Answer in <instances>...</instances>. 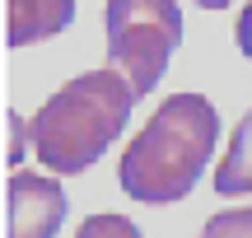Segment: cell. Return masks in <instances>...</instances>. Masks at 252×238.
Listing matches in <instances>:
<instances>
[{
	"label": "cell",
	"mask_w": 252,
	"mask_h": 238,
	"mask_svg": "<svg viewBox=\"0 0 252 238\" xmlns=\"http://www.w3.org/2000/svg\"><path fill=\"white\" fill-rule=\"evenodd\" d=\"M75 238H140V229H135L126 215H89V220L75 229Z\"/></svg>",
	"instance_id": "obj_8"
},
{
	"label": "cell",
	"mask_w": 252,
	"mask_h": 238,
	"mask_svg": "<svg viewBox=\"0 0 252 238\" xmlns=\"http://www.w3.org/2000/svg\"><path fill=\"white\" fill-rule=\"evenodd\" d=\"M65 192L56 178L9 173L5 182V238H56L65 220Z\"/></svg>",
	"instance_id": "obj_4"
},
{
	"label": "cell",
	"mask_w": 252,
	"mask_h": 238,
	"mask_svg": "<svg viewBox=\"0 0 252 238\" xmlns=\"http://www.w3.org/2000/svg\"><path fill=\"white\" fill-rule=\"evenodd\" d=\"M9 121V164H19V136H24V121H19V112H5Z\"/></svg>",
	"instance_id": "obj_10"
},
{
	"label": "cell",
	"mask_w": 252,
	"mask_h": 238,
	"mask_svg": "<svg viewBox=\"0 0 252 238\" xmlns=\"http://www.w3.org/2000/svg\"><path fill=\"white\" fill-rule=\"evenodd\" d=\"M215 192L220 196H252V108L234 126L229 154H224V164L215 168Z\"/></svg>",
	"instance_id": "obj_6"
},
{
	"label": "cell",
	"mask_w": 252,
	"mask_h": 238,
	"mask_svg": "<svg viewBox=\"0 0 252 238\" xmlns=\"http://www.w3.org/2000/svg\"><path fill=\"white\" fill-rule=\"evenodd\" d=\"M220 140V112L206 93H173L126 145L117 182L131 201L173 206L201 182Z\"/></svg>",
	"instance_id": "obj_1"
},
{
	"label": "cell",
	"mask_w": 252,
	"mask_h": 238,
	"mask_svg": "<svg viewBox=\"0 0 252 238\" xmlns=\"http://www.w3.org/2000/svg\"><path fill=\"white\" fill-rule=\"evenodd\" d=\"M234 37H238V52L252 61V0L243 5V14H238V24H234Z\"/></svg>",
	"instance_id": "obj_9"
},
{
	"label": "cell",
	"mask_w": 252,
	"mask_h": 238,
	"mask_svg": "<svg viewBox=\"0 0 252 238\" xmlns=\"http://www.w3.org/2000/svg\"><path fill=\"white\" fill-rule=\"evenodd\" d=\"M140 93L131 89L122 70H84L70 84L52 93L42 108L33 112L28 131H33L37 164H47L56 178H75L89 164H98L103 149L122 136L131 121V108Z\"/></svg>",
	"instance_id": "obj_2"
},
{
	"label": "cell",
	"mask_w": 252,
	"mask_h": 238,
	"mask_svg": "<svg viewBox=\"0 0 252 238\" xmlns=\"http://www.w3.org/2000/svg\"><path fill=\"white\" fill-rule=\"evenodd\" d=\"M75 0H5V42L9 47H33L70 28Z\"/></svg>",
	"instance_id": "obj_5"
},
{
	"label": "cell",
	"mask_w": 252,
	"mask_h": 238,
	"mask_svg": "<svg viewBox=\"0 0 252 238\" xmlns=\"http://www.w3.org/2000/svg\"><path fill=\"white\" fill-rule=\"evenodd\" d=\"M201 238H252V206H238V210H220L206 220Z\"/></svg>",
	"instance_id": "obj_7"
},
{
	"label": "cell",
	"mask_w": 252,
	"mask_h": 238,
	"mask_svg": "<svg viewBox=\"0 0 252 238\" xmlns=\"http://www.w3.org/2000/svg\"><path fill=\"white\" fill-rule=\"evenodd\" d=\"M103 37L112 70H122L135 93H150L182 42V9L178 0H108Z\"/></svg>",
	"instance_id": "obj_3"
},
{
	"label": "cell",
	"mask_w": 252,
	"mask_h": 238,
	"mask_svg": "<svg viewBox=\"0 0 252 238\" xmlns=\"http://www.w3.org/2000/svg\"><path fill=\"white\" fill-rule=\"evenodd\" d=\"M201 9H224V5H234V0H196Z\"/></svg>",
	"instance_id": "obj_11"
}]
</instances>
